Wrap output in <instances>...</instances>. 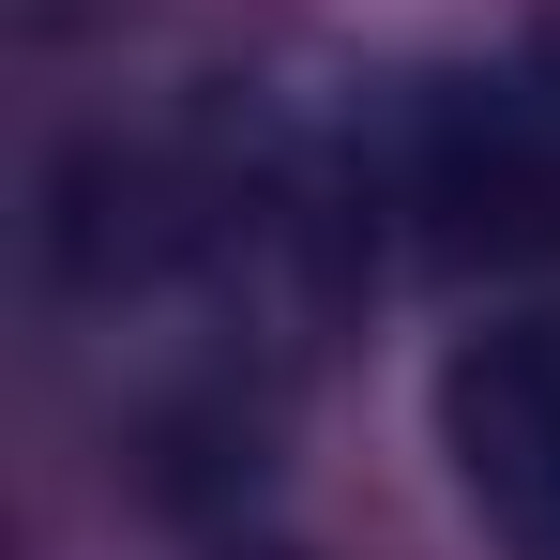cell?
I'll return each mask as SVG.
<instances>
[{
	"label": "cell",
	"mask_w": 560,
	"mask_h": 560,
	"mask_svg": "<svg viewBox=\"0 0 560 560\" xmlns=\"http://www.w3.org/2000/svg\"><path fill=\"white\" fill-rule=\"evenodd\" d=\"M409 212L455 258H546L560 243V106L515 77H440L409 106Z\"/></svg>",
	"instance_id": "obj_1"
},
{
	"label": "cell",
	"mask_w": 560,
	"mask_h": 560,
	"mask_svg": "<svg viewBox=\"0 0 560 560\" xmlns=\"http://www.w3.org/2000/svg\"><path fill=\"white\" fill-rule=\"evenodd\" d=\"M440 455L515 560H560V303L485 318L440 364Z\"/></svg>",
	"instance_id": "obj_2"
},
{
	"label": "cell",
	"mask_w": 560,
	"mask_h": 560,
	"mask_svg": "<svg viewBox=\"0 0 560 560\" xmlns=\"http://www.w3.org/2000/svg\"><path fill=\"white\" fill-rule=\"evenodd\" d=\"M530 92L560 106V15H546V31H530Z\"/></svg>",
	"instance_id": "obj_3"
}]
</instances>
